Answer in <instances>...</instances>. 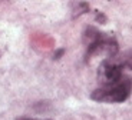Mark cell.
<instances>
[{"label":"cell","mask_w":132,"mask_h":120,"mask_svg":"<svg viewBox=\"0 0 132 120\" xmlns=\"http://www.w3.org/2000/svg\"><path fill=\"white\" fill-rule=\"evenodd\" d=\"M132 91V79L123 75L116 81L101 85L96 90L92 91L90 97L101 103H122L131 96Z\"/></svg>","instance_id":"1"},{"label":"cell","mask_w":132,"mask_h":120,"mask_svg":"<svg viewBox=\"0 0 132 120\" xmlns=\"http://www.w3.org/2000/svg\"><path fill=\"white\" fill-rule=\"evenodd\" d=\"M83 40L86 44V59L93 54H105L106 59L118 56V43L112 36L101 33L95 27H88L83 34Z\"/></svg>","instance_id":"2"},{"label":"cell","mask_w":132,"mask_h":120,"mask_svg":"<svg viewBox=\"0 0 132 120\" xmlns=\"http://www.w3.org/2000/svg\"><path fill=\"white\" fill-rule=\"evenodd\" d=\"M118 57V56H116ZM119 63L122 64L123 69H132V49L128 50L126 53H123V56H121V57H118Z\"/></svg>","instance_id":"3"},{"label":"cell","mask_w":132,"mask_h":120,"mask_svg":"<svg viewBox=\"0 0 132 120\" xmlns=\"http://www.w3.org/2000/svg\"><path fill=\"white\" fill-rule=\"evenodd\" d=\"M20 120H30V119H20Z\"/></svg>","instance_id":"4"}]
</instances>
